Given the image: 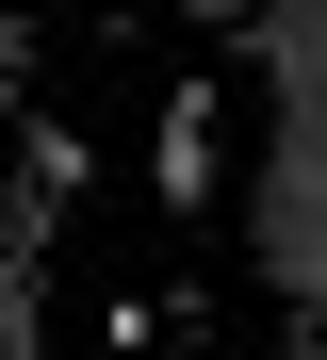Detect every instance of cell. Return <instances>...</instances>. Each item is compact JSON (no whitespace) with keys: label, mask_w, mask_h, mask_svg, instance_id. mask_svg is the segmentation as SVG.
<instances>
[{"label":"cell","mask_w":327,"mask_h":360,"mask_svg":"<svg viewBox=\"0 0 327 360\" xmlns=\"http://www.w3.org/2000/svg\"><path fill=\"white\" fill-rule=\"evenodd\" d=\"M164 213H213V98H164Z\"/></svg>","instance_id":"obj_1"}]
</instances>
